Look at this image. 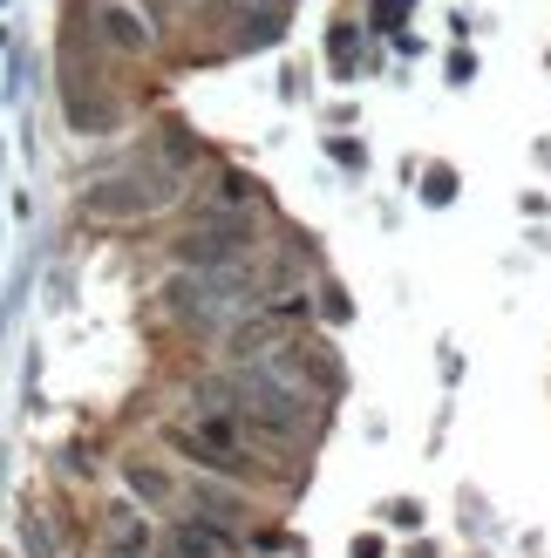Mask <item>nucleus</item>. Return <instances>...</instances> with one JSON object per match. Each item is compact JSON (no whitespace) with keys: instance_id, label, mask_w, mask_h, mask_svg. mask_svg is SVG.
Segmentation results:
<instances>
[{"instance_id":"1","label":"nucleus","mask_w":551,"mask_h":558,"mask_svg":"<svg viewBox=\"0 0 551 558\" xmlns=\"http://www.w3.org/2000/svg\"><path fill=\"white\" fill-rule=\"evenodd\" d=\"M171 191H177V171H130V178H109L102 191H89V211L96 218H136V211H157Z\"/></svg>"},{"instance_id":"6","label":"nucleus","mask_w":551,"mask_h":558,"mask_svg":"<svg viewBox=\"0 0 551 558\" xmlns=\"http://www.w3.org/2000/svg\"><path fill=\"white\" fill-rule=\"evenodd\" d=\"M130 484H136V490H144V497H163V490H171V484H163V477H157V470H144V463H136V470H130Z\"/></svg>"},{"instance_id":"2","label":"nucleus","mask_w":551,"mask_h":558,"mask_svg":"<svg viewBox=\"0 0 551 558\" xmlns=\"http://www.w3.org/2000/svg\"><path fill=\"white\" fill-rule=\"evenodd\" d=\"M245 245H253V226L245 218H205V226H191L184 232V266H232L245 259Z\"/></svg>"},{"instance_id":"5","label":"nucleus","mask_w":551,"mask_h":558,"mask_svg":"<svg viewBox=\"0 0 551 558\" xmlns=\"http://www.w3.org/2000/svg\"><path fill=\"white\" fill-rule=\"evenodd\" d=\"M408 8H416V0H375V27H402Z\"/></svg>"},{"instance_id":"3","label":"nucleus","mask_w":551,"mask_h":558,"mask_svg":"<svg viewBox=\"0 0 551 558\" xmlns=\"http://www.w3.org/2000/svg\"><path fill=\"white\" fill-rule=\"evenodd\" d=\"M218 551H225V532H211V524H177L163 538V558H218Z\"/></svg>"},{"instance_id":"4","label":"nucleus","mask_w":551,"mask_h":558,"mask_svg":"<svg viewBox=\"0 0 551 558\" xmlns=\"http://www.w3.org/2000/svg\"><path fill=\"white\" fill-rule=\"evenodd\" d=\"M109 35H117L123 48H144V27H136L130 14H117V8H109Z\"/></svg>"}]
</instances>
